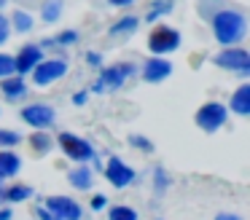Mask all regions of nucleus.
<instances>
[{"instance_id": "f257e3e1", "label": "nucleus", "mask_w": 250, "mask_h": 220, "mask_svg": "<svg viewBox=\"0 0 250 220\" xmlns=\"http://www.w3.org/2000/svg\"><path fill=\"white\" fill-rule=\"evenodd\" d=\"M212 27H215V38L223 46H231V43L245 38V19L237 11H221V14H215Z\"/></svg>"}, {"instance_id": "f03ea898", "label": "nucleus", "mask_w": 250, "mask_h": 220, "mask_svg": "<svg viewBox=\"0 0 250 220\" xmlns=\"http://www.w3.org/2000/svg\"><path fill=\"white\" fill-rule=\"evenodd\" d=\"M223 123H226V107L218 105V102H207L196 113V126L205 129V132H215Z\"/></svg>"}, {"instance_id": "7ed1b4c3", "label": "nucleus", "mask_w": 250, "mask_h": 220, "mask_svg": "<svg viewBox=\"0 0 250 220\" xmlns=\"http://www.w3.org/2000/svg\"><path fill=\"white\" fill-rule=\"evenodd\" d=\"M178 46H180V35L172 27H156V30L151 32V38H148V48H151L153 54H169Z\"/></svg>"}, {"instance_id": "20e7f679", "label": "nucleus", "mask_w": 250, "mask_h": 220, "mask_svg": "<svg viewBox=\"0 0 250 220\" xmlns=\"http://www.w3.org/2000/svg\"><path fill=\"white\" fill-rule=\"evenodd\" d=\"M60 145H62V150H65L67 156H70L73 161H89L94 156V150H92V145L86 142V140H81V137H76V134H70V132H65V134H60Z\"/></svg>"}, {"instance_id": "39448f33", "label": "nucleus", "mask_w": 250, "mask_h": 220, "mask_svg": "<svg viewBox=\"0 0 250 220\" xmlns=\"http://www.w3.org/2000/svg\"><path fill=\"white\" fill-rule=\"evenodd\" d=\"M46 207L57 220H81V207L67 196H51L46 199Z\"/></svg>"}, {"instance_id": "423d86ee", "label": "nucleus", "mask_w": 250, "mask_h": 220, "mask_svg": "<svg viewBox=\"0 0 250 220\" xmlns=\"http://www.w3.org/2000/svg\"><path fill=\"white\" fill-rule=\"evenodd\" d=\"M132 73H135V67H132L129 62L113 64V67H105L103 75H100V83L94 86V89H97V91H103V89H116V86H121Z\"/></svg>"}, {"instance_id": "0eeeda50", "label": "nucleus", "mask_w": 250, "mask_h": 220, "mask_svg": "<svg viewBox=\"0 0 250 220\" xmlns=\"http://www.w3.org/2000/svg\"><path fill=\"white\" fill-rule=\"evenodd\" d=\"M65 73H67V64L62 62V59H51V62H38V64L33 67V78H35V83H38V86L51 83V80L62 78Z\"/></svg>"}, {"instance_id": "6e6552de", "label": "nucleus", "mask_w": 250, "mask_h": 220, "mask_svg": "<svg viewBox=\"0 0 250 220\" xmlns=\"http://www.w3.org/2000/svg\"><path fill=\"white\" fill-rule=\"evenodd\" d=\"M215 64L229 70H239V73H248L250 70V54L242 51V48H229V51H221L215 57Z\"/></svg>"}, {"instance_id": "1a4fd4ad", "label": "nucleus", "mask_w": 250, "mask_h": 220, "mask_svg": "<svg viewBox=\"0 0 250 220\" xmlns=\"http://www.w3.org/2000/svg\"><path fill=\"white\" fill-rule=\"evenodd\" d=\"M22 121H27L35 129H46L54 123V110L49 105H30L22 110Z\"/></svg>"}, {"instance_id": "9d476101", "label": "nucleus", "mask_w": 250, "mask_h": 220, "mask_svg": "<svg viewBox=\"0 0 250 220\" xmlns=\"http://www.w3.org/2000/svg\"><path fill=\"white\" fill-rule=\"evenodd\" d=\"M105 177H108L116 188H124V185H129V182L135 180V169L126 166L121 159H110L108 169H105Z\"/></svg>"}, {"instance_id": "9b49d317", "label": "nucleus", "mask_w": 250, "mask_h": 220, "mask_svg": "<svg viewBox=\"0 0 250 220\" xmlns=\"http://www.w3.org/2000/svg\"><path fill=\"white\" fill-rule=\"evenodd\" d=\"M172 73V64L167 62V59H148L146 62V70H143V78L148 80V83H159V80H164L167 75Z\"/></svg>"}, {"instance_id": "f8f14e48", "label": "nucleus", "mask_w": 250, "mask_h": 220, "mask_svg": "<svg viewBox=\"0 0 250 220\" xmlns=\"http://www.w3.org/2000/svg\"><path fill=\"white\" fill-rule=\"evenodd\" d=\"M38 62H41V46H24L19 51V57L14 59V70L17 73H30Z\"/></svg>"}, {"instance_id": "ddd939ff", "label": "nucleus", "mask_w": 250, "mask_h": 220, "mask_svg": "<svg viewBox=\"0 0 250 220\" xmlns=\"http://www.w3.org/2000/svg\"><path fill=\"white\" fill-rule=\"evenodd\" d=\"M231 110L237 113V116H248L250 113V86H239L237 91H234L231 97Z\"/></svg>"}, {"instance_id": "4468645a", "label": "nucleus", "mask_w": 250, "mask_h": 220, "mask_svg": "<svg viewBox=\"0 0 250 220\" xmlns=\"http://www.w3.org/2000/svg\"><path fill=\"white\" fill-rule=\"evenodd\" d=\"M22 161L14 153H0V175H17Z\"/></svg>"}, {"instance_id": "2eb2a0df", "label": "nucleus", "mask_w": 250, "mask_h": 220, "mask_svg": "<svg viewBox=\"0 0 250 220\" xmlns=\"http://www.w3.org/2000/svg\"><path fill=\"white\" fill-rule=\"evenodd\" d=\"M70 182L76 188H81V191H86V188L92 185V175H89L86 166H78L76 172H70Z\"/></svg>"}, {"instance_id": "dca6fc26", "label": "nucleus", "mask_w": 250, "mask_h": 220, "mask_svg": "<svg viewBox=\"0 0 250 220\" xmlns=\"http://www.w3.org/2000/svg\"><path fill=\"white\" fill-rule=\"evenodd\" d=\"M33 150H35V156H43V153H49L51 150V145H54V140L49 137V134H33Z\"/></svg>"}, {"instance_id": "f3484780", "label": "nucleus", "mask_w": 250, "mask_h": 220, "mask_svg": "<svg viewBox=\"0 0 250 220\" xmlns=\"http://www.w3.org/2000/svg\"><path fill=\"white\" fill-rule=\"evenodd\" d=\"M3 91H6V97H11V100L22 97V94H24L22 78H6V80H3Z\"/></svg>"}, {"instance_id": "a211bd4d", "label": "nucleus", "mask_w": 250, "mask_h": 220, "mask_svg": "<svg viewBox=\"0 0 250 220\" xmlns=\"http://www.w3.org/2000/svg\"><path fill=\"white\" fill-rule=\"evenodd\" d=\"M30 196H33V188L27 185H14L3 193V199H8V201H22V199H30Z\"/></svg>"}, {"instance_id": "6ab92c4d", "label": "nucleus", "mask_w": 250, "mask_h": 220, "mask_svg": "<svg viewBox=\"0 0 250 220\" xmlns=\"http://www.w3.org/2000/svg\"><path fill=\"white\" fill-rule=\"evenodd\" d=\"M137 30V19L135 16H129V19L119 21V24H113V30H110V35H124V32H135Z\"/></svg>"}, {"instance_id": "aec40b11", "label": "nucleus", "mask_w": 250, "mask_h": 220, "mask_svg": "<svg viewBox=\"0 0 250 220\" xmlns=\"http://www.w3.org/2000/svg\"><path fill=\"white\" fill-rule=\"evenodd\" d=\"M110 220H137V212L129 207H113L110 209Z\"/></svg>"}, {"instance_id": "412c9836", "label": "nucleus", "mask_w": 250, "mask_h": 220, "mask_svg": "<svg viewBox=\"0 0 250 220\" xmlns=\"http://www.w3.org/2000/svg\"><path fill=\"white\" fill-rule=\"evenodd\" d=\"M14 27L17 30H30L33 27V19H30V14H24V11H14Z\"/></svg>"}, {"instance_id": "4be33fe9", "label": "nucleus", "mask_w": 250, "mask_h": 220, "mask_svg": "<svg viewBox=\"0 0 250 220\" xmlns=\"http://www.w3.org/2000/svg\"><path fill=\"white\" fill-rule=\"evenodd\" d=\"M60 11H62V3H60V0H51V3L43 8V19L46 21H54L57 16H60Z\"/></svg>"}, {"instance_id": "5701e85b", "label": "nucleus", "mask_w": 250, "mask_h": 220, "mask_svg": "<svg viewBox=\"0 0 250 220\" xmlns=\"http://www.w3.org/2000/svg\"><path fill=\"white\" fill-rule=\"evenodd\" d=\"M11 73H14V57L0 54V78H3V75H11Z\"/></svg>"}, {"instance_id": "b1692460", "label": "nucleus", "mask_w": 250, "mask_h": 220, "mask_svg": "<svg viewBox=\"0 0 250 220\" xmlns=\"http://www.w3.org/2000/svg\"><path fill=\"white\" fill-rule=\"evenodd\" d=\"M19 134L17 132H3V129H0V145H17L19 142Z\"/></svg>"}, {"instance_id": "393cba45", "label": "nucleus", "mask_w": 250, "mask_h": 220, "mask_svg": "<svg viewBox=\"0 0 250 220\" xmlns=\"http://www.w3.org/2000/svg\"><path fill=\"white\" fill-rule=\"evenodd\" d=\"M73 40H78V32H73V30H67V32H62L57 40H51V43H73Z\"/></svg>"}, {"instance_id": "a878e982", "label": "nucleus", "mask_w": 250, "mask_h": 220, "mask_svg": "<svg viewBox=\"0 0 250 220\" xmlns=\"http://www.w3.org/2000/svg\"><path fill=\"white\" fill-rule=\"evenodd\" d=\"M8 40V19L6 16H0V43Z\"/></svg>"}, {"instance_id": "bb28decb", "label": "nucleus", "mask_w": 250, "mask_h": 220, "mask_svg": "<svg viewBox=\"0 0 250 220\" xmlns=\"http://www.w3.org/2000/svg\"><path fill=\"white\" fill-rule=\"evenodd\" d=\"M132 145H135V148H143V150H151V148H153V145L148 142L146 137H132Z\"/></svg>"}, {"instance_id": "cd10ccee", "label": "nucleus", "mask_w": 250, "mask_h": 220, "mask_svg": "<svg viewBox=\"0 0 250 220\" xmlns=\"http://www.w3.org/2000/svg\"><path fill=\"white\" fill-rule=\"evenodd\" d=\"M92 207H94V209H103V207H105V196H94V199H92Z\"/></svg>"}, {"instance_id": "c85d7f7f", "label": "nucleus", "mask_w": 250, "mask_h": 220, "mask_svg": "<svg viewBox=\"0 0 250 220\" xmlns=\"http://www.w3.org/2000/svg\"><path fill=\"white\" fill-rule=\"evenodd\" d=\"M215 220H242L239 215H231V212H223V215H218Z\"/></svg>"}, {"instance_id": "c756f323", "label": "nucleus", "mask_w": 250, "mask_h": 220, "mask_svg": "<svg viewBox=\"0 0 250 220\" xmlns=\"http://www.w3.org/2000/svg\"><path fill=\"white\" fill-rule=\"evenodd\" d=\"M38 215H41V218H43V220H57V218H54V215H51V212H49V209H41V212H38Z\"/></svg>"}, {"instance_id": "7c9ffc66", "label": "nucleus", "mask_w": 250, "mask_h": 220, "mask_svg": "<svg viewBox=\"0 0 250 220\" xmlns=\"http://www.w3.org/2000/svg\"><path fill=\"white\" fill-rule=\"evenodd\" d=\"M11 218V209H0V220H8Z\"/></svg>"}, {"instance_id": "2f4dec72", "label": "nucleus", "mask_w": 250, "mask_h": 220, "mask_svg": "<svg viewBox=\"0 0 250 220\" xmlns=\"http://www.w3.org/2000/svg\"><path fill=\"white\" fill-rule=\"evenodd\" d=\"M110 3H113V5H129L132 0H110Z\"/></svg>"}, {"instance_id": "473e14b6", "label": "nucleus", "mask_w": 250, "mask_h": 220, "mask_svg": "<svg viewBox=\"0 0 250 220\" xmlns=\"http://www.w3.org/2000/svg\"><path fill=\"white\" fill-rule=\"evenodd\" d=\"M3 3H6V0H0V5H3Z\"/></svg>"}, {"instance_id": "72a5a7b5", "label": "nucleus", "mask_w": 250, "mask_h": 220, "mask_svg": "<svg viewBox=\"0 0 250 220\" xmlns=\"http://www.w3.org/2000/svg\"><path fill=\"white\" fill-rule=\"evenodd\" d=\"M0 177H3V175H0Z\"/></svg>"}]
</instances>
